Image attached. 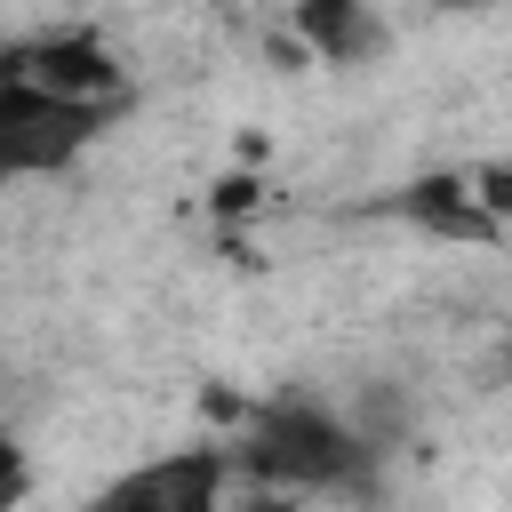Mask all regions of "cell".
Masks as SVG:
<instances>
[{
  "instance_id": "cell-6",
  "label": "cell",
  "mask_w": 512,
  "mask_h": 512,
  "mask_svg": "<svg viewBox=\"0 0 512 512\" xmlns=\"http://www.w3.org/2000/svg\"><path fill=\"white\" fill-rule=\"evenodd\" d=\"M296 48L312 64H360L384 48V16L368 0H296Z\"/></svg>"
},
{
  "instance_id": "cell-2",
  "label": "cell",
  "mask_w": 512,
  "mask_h": 512,
  "mask_svg": "<svg viewBox=\"0 0 512 512\" xmlns=\"http://www.w3.org/2000/svg\"><path fill=\"white\" fill-rule=\"evenodd\" d=\"M112 104H72L24 80H0V168L8 176H56L72 152H88L104 136Z\"/></svg>"
},
{
  "instance_id": "cell-5",
  "label": "cell",
  "mask_w": 512,
  "mask_h": 512,
  "mask_svg": "<svg viewBox=\"0 0 512 512\" xmlns=\"http://www.w3.org/2000/svg\"><path fill=\"white\" fill-rule=\"evenodd\" d=\"M384 208L400 216V224H416L424 240H448V248H488V240H504V224L480 208V192H472V168H424V176H408L400 192H384Z\"/></svg>"
},
{
  "instance_id": "cell-8",
  "label": "cell",
  "mask_w": 512,
  "mask_h": 512,
  "mask_svg": "<svg viewBox=\"0 0 512 512\" xmlns=\"http://www.w3.org/2000/svg\"><path fill=\"white\" fill-rule=\"evenodd\" d=\"M320 496H296V488H248V496H232V512H312Z\"/></svg>"
},
{
  "instance_id": "cell-1",
  "label": "cell",
  "mask_w": 512,
  "mask_h": 512,
  "mask_svg": "<svg viewBox=\"0 0 512 512\" xmlns=\"http://www.w3.org/2000/svg\"><path fill=\"white\" fill-rule=\"evenodd\" d=\"M240 480L248 488H296V496H352V488H368V472H376V440L344 416V408H328V400H312V392H280V400H256L248 408V432H240Z\"/></svg>"
},
{
  "instance_id": "cell-7",
  "label": "cell",
  "mask_w": 512,
  "mask_h": 512,
  "mask_svg": "<svg viewBox=\"0 0 512 512\" xmlns=\"http://www.w3.org/2000/svg\"><path fill=\"white\" fill-rule=\"evenodd\" d=\"M472 168V192H480V208L512 232V160H464Z\"/></svg>"
},
{
  "instance_id": "cell-3",
  "label": "cell",
  "mask_w": 512,
  "mask_h": 512,
  "mask_svg": "<svg viewBox=\"0 0 512 512\" xmlns=\"http://www.w3.org/2000/svg\"><path fill=\"white\" fill-rule=\"evenodd\" d=\"M240 456L232 448H168L152 464H128L88 496V512H232Z\"/></svg>"
},
{
  "instance_id": "cell-9",
  "label": "cell",
  "mask_w": 512,
  "mask_h": 512,
  "mask_svg": "<svg viewBox=\"0 0 512 512\" xmlns=\"http://www.w3.org/2000/svg\"><path fill=\"white\" fill-rule=\"evenodd\" d=\"M504 376H512V312H504Z\"/></svg>"
},
{
  "instance_id": "cell-4",
  "label": "cell",
  "mask_w": 512,
  "mask_h": 512,
  "mask_svg": "<svg viewBox=\"0 0 512 512\" xmlns=\"http://www.w3.org/2000/svg\"><path fill=\"white\" fill-rule=\"evenodd\" d=\"M0 80L48 88V96H72V104H120V56L88 24H48V32L16 40L8 64H0Z\"/></svg>"
},
{
  "instance_id": "cell-10",
  "label": "cell",
  "mask_w": 512,
  "mask_h": 512,
  "mask_svg": "<svg viewBox=\"0 0 512 512\" xmlns=\"http://www.w3.org/2000/svg\"><path fill=\"white\" fill-rule=\"evenodd\" d=\"M440 8H480V0H440Z\"/></svg>"
}]
</instances>
